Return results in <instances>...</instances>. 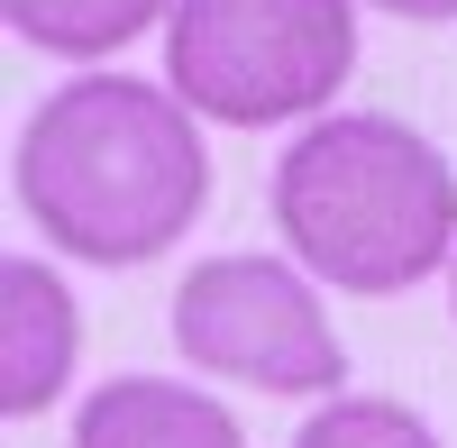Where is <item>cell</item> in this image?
Masks as SVG:
<instances>
[{
    "label": "cell",
    "instance_id": "1",
    "mask_svg": "<svg viewBox=\"0 0 457 448\" xmlns=\"http://www.w3.org/2000/svg\"><path fill=\"white\" fill-rule=\"evenodd\" d=\"M19 211L83 266H146L211 202V146L174 83L146 73H73L28 110L10 146Z\"/></svg>",
    "mask_w": 457,
    "mask_h": 448
},
{
    "label": "cell",
    "instance_id": "2",
    "mask_svg": "<svg viewBox=\"0 0 457 448\" xmlns=\"http://www.w3.org/2000/svg\"><path fill=\"white\" fill-rule=\"evenodd\" d=\"M275 229L338 293H411L457 266V165L394 110H329L275 156Z\"/></svg>",
    "mask_w": 457,
    "mask_h": 448
},
{
    "label": "cell",
    "instance_id": "3",
    "mask_svg": "<svg viewBox=\"0 0 457 448\" xmlns=\"http://www.w3.org/2000/svg\"><path fill=\"white\" fill-rule=\"evenodd\" d=\"M357 73V0H174L165 83L193 120L275 129L329 120V92Z\"/></svg>",
    "mask_w": 457,
    "mask_h": 448
},
{
    "label": "cell",
    "instance_id": "4",
    "mask_svg": "<svg viewBox=\"0 0 457 448\" xmlns=\"http://www.w3.org/2000/svg\"><path fill=\"white\" fill-rule=\"evenodd\" d=\"M165 329H174L183 366L256 385V394H320V402H338V385H348V348H338L312 275L284 266V256H256V247L202 256V266L174 284Z\"/></svg>",
    "mask_w": 457,
    "mask_h": 448
},
{
    "label": "cell",
    "instance_id": "5",
    "mask_svg": "<svg viewBox=\"0 0 457 448\" xmlns=\"http://www.w3.org/2000/svg\"><path fill=\"white\" fill-rule=\"evenodd\" d=\"M73 357H83V320H73L64 275L37 256H0V412H46L73 385Z\"/></svg>",
    "mask_w": 457,
    "mask_h": 448
},
{
    "label": "cell",
    "instance_id": "6",
    "mask_svg": "<svg viewBox=\"0 0 457 448\" xmlns=\"http://www.w3.org/2000/svg\"><path fill=\"white\" fill-rule=\"evenodd\" d=\"M73 448H247L238 412L174 376H110L73 412Z\"/></svg>",
    "mask_w": 457,
    "mask_h": 448
},
{
    "label": "cell",
    "instance_id": "7",
    "mask_svg": "<svg viewBox=\"0 0 457 448\" xmlns=\"http://www.w3.org/2000/svg\"><path fill=\"white\" fill-rule=\"evenodd\" d=\"M0 19H10V37L37 46V55L92 64L110 46H129V37H146L156 19H174V0H0Z\"/></svg>",
    "mask_w": 457,
    "mask_h": 448
},
{
    "label": "cell",
    "instance_id": "8",
    "mask_svg": "<svg viewBox=\"0 0 457 448\" xmlns=\"http://www.w3.org/2000/svg\"><path fill=\"white\" fill-rule=\"evenodd\" d=\"M293 448H448V439L394 394H338L293 430Z\"/></svg>",
    "mask_w": 457,
    "mask_h": 448
},
{
    "label": "cell",
    "instance_id": "9",
    "mask_svg": "<svg viewBox=\"0 0 457 448\" xmlns=\"http://www.w3.org/2000/svg\"><path fill=\"white\" fill-rule=\"evenodd\" d=\"M375 10H394V19H411V28H448L457 0H375Z\"/></svg>",
    "mask_w": 457,
    "mask_h": 448
},
{
    "label": "cell",
    "instance_id": "10",
    "mask_svg": "<svg viewBox=\"0 0 457 448\" xmlns=\"http://www.w3.org/2000/svg\"><path fill=\"white\" fill-rule=\"evenodd\" d=\"M448 311H457V266H448Z\"/></svg>",
    "mask_w": 457,
    "mask_h": 448
}]
</instances>
